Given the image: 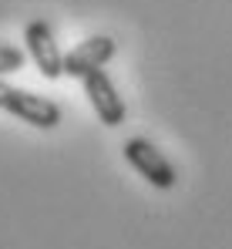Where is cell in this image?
<instances>
[{"label": "cell", "mask_w": 232, "mask_h": 249, "mask_svg": "<svg viewBox=\"0 0 232 249\" xmlns=\"http://www.w3.org/2000/svg\"><path fill=\"white\" fill-rule=\"evenodd\" d=\"M3 111L14 115V118H20L24 124H31V128H44V131L61 124V108L51 98H40V94L24 91V88H14V94H10V101H7Z\"/></svg>", "instance_id": "5b68a950"}, {"label": "cell", "mask_w": 232, "mask_h": 249, "mask_svg": "<svg viewBox=\"0 0 232 249\" xmlns=\"http://www.w3.org/2000/svg\"><path fill=\"white\" fill-rule=\"evenodd\" d=\"M118 54V41L108 34H94L88 41H81L74 51L64 54V74L68 78H88L91 71L105 68L111 57Z\"/></svg>", "instance_id": "277c9868"}, {"label": "cell", "mask_w": 232, "mask_h": 249, "mask_svg": "<svg viewBox=\"0 0 232 249\" xmlns=\"http://www.w3.org/2000/svg\"><path fill=\"white\" fill-rule=\"evenodd\" d=\"M27 51H20L17 44H0V78L3 74H17L24 64H27Z\"/></svg>", "instance_id": "8992f818"}, {"label": "cell", "mask_w": 232, "mask_h": 249, "mask_svg": "<svg viewBox=\"0 0 232 249\" xmlns=\"http://www.w3.org/2000/svg\"><path fill=\"white\" fill-rule=\"evenodd\" d=\"M10 94H14V88H10V84H3V78H0V111L7 108V101H10Z\"/></svg>", "instance_id": "52a82bcc"}, {"label": "cell", "mask_w": 232, "mask_h": 249, "mask_svg": "<svg viewBox=\"0 0 232 249\" xmlns=\"http://www.w3.org/2000/svg\"><path fill=\"white\" fill-rule=\"evenodd\" d=\"M24 41H27V54L31 61L37 64V71L47 78V81H57L64 78V54L54 41V31L47 20H31L24 27Z\"/></svg>", "instance_id": "3957f363"}, {"label": "cell", "mask_w": 232, "mask_h": 249, "mask_svg": "<svg viewBox=\"0 0 232 249\" xmlns=\"http://www.w3.org/2000/svg\"><path fill=\"white\" fill-rule=\"evenodd\" d=\"M81 81H84V94H88V101H91V108H94L98 122L108 124V128L125 124V118H128L125 98L118 94L115 81H111V74H108L105 68L91 71V74H88V78H81Z\"/></svg>", "instance_id": "7a4b0ae2"}, {"label": "cell", "mask_w": 232, "mask_h": 249, "mask_svg": "<svg viewBox=\"0 0 232 249\" xmlns=\"http://www.w3.org/2000/svg\"><path fill=\"white\" fill-rule=\"evenodd\" d=\"M121 152H125V162L135 168L152 189H158V192H172V189L178 185V172H175V165L165 159L161 148H155L148 138L135 135V138H128V142L121 145Z\"/></svg>", "instance_id": "6da1fadb"}]
</instances>
